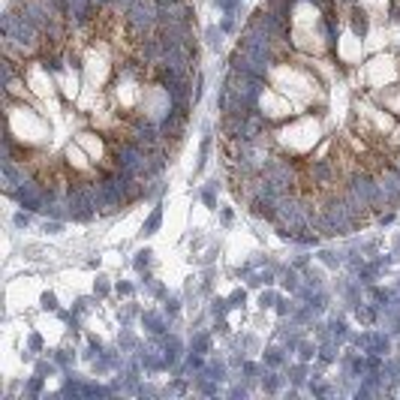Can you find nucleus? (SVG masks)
Instances as JSON below:
<instances>
[{"mask_svg":"<svg viewBox=\"0 0 400 400\" xmlns=\"http://www.w3.org/2000/svg\"><path fill=\"white\" fill-rule=\"evenodd\" d=\"M187 21H193V6L187 0L160 3V24H187Z\"/></svg>","mask_w":400,"mask_h":400,"instance_id":"nucleus-2","label":"nucleus"},{"mask_svg":"<svg viewBox=\"0 0 400 400\" xmlns=\"http://www.w3.org/2000/svg\"><path fill=\"white\" fill-rule=\"evenodd\" d=\"M226 90L232 93V96H238L247 108H259V99H262V93H265V78H259V75H250V72H241V69H229V75H226Z\"/></svg>","mask_w":400,"mask_h":400,"instance_id":"nucleus-1","label":"nucleus"}]
</instances>
